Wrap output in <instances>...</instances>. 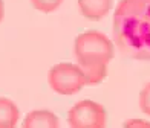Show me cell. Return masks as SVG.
Returning <instances> with one entry per match:
<instances>
[{
  "label": "cell",
  "instance_id": "1",
  "mask_svg": "<svg viewBox=\"0 0 150 128\" xmlns=\"http://www.w3.org/2000/svg\"><path fill=\"white\" fill-rule=\"evenodd\" d=\"M112 34L121 55L150 61V0H120Z\"/></svg>",
  "mask_w": 150,
  "mask_h": 128
},
{
  "label": "cell",
  "instance_id": "2",
  "mask_svg": "<svg viewBox=\"0 0 150 128\" xmlns=\"http://www.w3.org/2000/svg\"><path fill=\"white\" fill-rule=\"evenodd\" d=\"M74 57L84 72L87 84L97 85L107 75V64L113 58V44L110 38L98 31L83 32L75 38Z\"/></svg>",
  "mask_w": 150,
  "mask_h": 128
},
{
  "label": "cell",
  "instance_id": "3",
  "mask_svg": "<svg viewBox=\"0 0 150 128\" xmlns=\"http://www.w3.org/2000/svg\"><path fill=\"white\" fill-rule=\"evenodd\" d=\"M47 84L58 95L71 96L87 85V79L78 64L58 63L47 73Z\"/></svg>",
  "mask_w": 150,
  "mask_h": 128
},
{
  "label": "cell",
  "instance_id": "4",
  "mask_svg": "<svg viewBox=\"0 0 150 128\" xmlns=\"http://www.w3.org/2000/svg\"><path fill=\"white\" fill-rule=\"evenodd\" d=\"M67 124L74 128H103L107 124V113L101 104L83 99L69 108Z\"/></svg>",
  "mask_w": 150,
  "mask_h": 128
},
{
  "label": "cell",
  "instance_id": "5",
  "mask_svg": "<svg viewBox=\"0 0 150 128\" xmlns=\"http://www.w3.org/2000/svg\"><path fill=\"white\" fill-rule=\"evenodd\" d=\"M113 0H78V9L81 15L91 22L104 18L112 9Z\"/></svg>",
  "mask_w": 150,
  "mask_h": 128
},
{
  "label": "cell",
  "instance_id": "6",
  "mask_svg": "<svg viewBox=\"0 0 150 128\" xmlns=\"http://www.w3.org/2000/svg\"><path fill=\"white\" fill-rule=\"evenodd\" d=\"M22 125L25 128H37V127L57 128L60 127V119L57 118L55 113H52L49 110H34L26 114Z\"/></svg>",
  "mask_w": 150,
  "mask_h": 128
},
{
  "label": "cell",
  "instance_id": "7",
  "mask_svg": "<svg viewBox=\"0 0 150 128\" xmlns=\"http://www.w3.org/2000/svg\"><path fill=\"white\" fill-rule=\"evenodd\" d=\"M20 119V110L9 98H0V128L16 127Z\"/></svg>",
  "mask_w": 150,
  "mask_h": 128
},
{
  "label": "cell",
  "instance_id": "8",
  "mask_svg": "<svg viewBox=\"0 0 150 128\" xmlns=\"http://www.w3.org/2000/svg\"><path fill=\"white\" fill-rule=\"evenodd\" d=\"M29 2L37 11L49 14V12L57 11L60 6L63 5L64 0H29Z\"/></svg>",
  "mask_w": 150,
  "mask_h": 128
},
{
  "label": "cell",
  "instance_id": "9",
  "mask_svg": "<svg viewBox=\"0 0 150 128\" xmlns=\"http://www.w3.org/2000/svg\"><path fill=\"white\" fill-rule=\"evenodd\" d=\"M139 108L141 111L150 116V83H147L144 87H142V90L139 92Z\"/></svg>",
  "mask_w": 150,
  "mask_h": 128
},
{
  "label": "cell",
  "instance_id": "10",
  "mask_svg": "<svg viewBox=\"0 0 150 128\" xmlns=\"http://www.w3.org/2000/svg\"><path fill=\"white\" fill-rule=\"evenodd\" d=\"M122 125L129 127V128H149L150 122L149 120H142V119H129V120H124Z\"/></svg>",
  "mask_w": 150,
  "mask_h": 128
},
{
  "label": "cell",
  "instance_id": "11",
  "mask_svg": "<svg viewBox=\"0 0 150 128\" xmlns=\"http://www.w3.org/2000/svg\"><path fill=\"white\" fill-rule=\"evenodd\" d=\"M3 17H5V3L3 0H0V23H2Z\"/></svg>",
  "mask_w": 150,
  "mask_h": 128
}]
</instances>
